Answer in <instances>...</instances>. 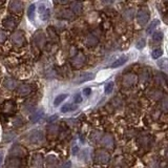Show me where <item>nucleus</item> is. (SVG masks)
I'll use <instances>...</instances> for the list:
<instances>
[{
    "instance_id": "f257e3e1",
    "label": "nucleus",
    "mask_w": 168,
    "mask_h": 168,
    "mask_svg": "<svg viewBox=\"0 0 168 168\" xmlns=\"http://www.w3.org/2000/svg\"><path fill=\"white\" fill-rule=\"evenodd\" d=\"M137 145L141 151L149 152L155 145V137L150 134L144 132V134L138 135L137 137Z\"/></svg>"
},
{
    "instance_id": "f03ea898",
    "label": "nucleus",
    "mask_w": 168,
    "mask_h": 168,
    "mask_svg": "<svg viewBox=\"0 0 168 168\" xmlns=\"http://www.w3.org/2000/svg\"><path fill=\"white\" fill-rule=\"evenodd\" d=\"M146 100L150 103H159L165 96V91L157 86H148L144 91Z\"/></svg>"
},
{
    "instance_id": "7ed1b4c3",
    "label": "nucleus",
    "mask_w": 168,
    "mask_h": 168,
    "mask_svg": "<svg viewBox=\"0 0 168 168\" xmlns=\"http://www.w3.org/2000/svg\"><path fill=\"white\" fill-rule=\"evenodd\" d=\"M150 19V12L149 8L143 5V7H139V10L136 14V20H137L138 25H140L141 27H143L144 25L147 24V22Z\"/></svg>"
},
{
    "instance_id": "20e7f679",
    "label": "nucleus",
    "mask_w": 168,
    "mask_h": 168,
    "mask_svg": "<svg viewBox=\"0 0 168 168\" xmlns=\"http://www.w3.org/2000/svg\"><path fill=\"white\" fill-rule=\"evenodd\" d=\"M152 81V85L157 86V87H160L162 89H168V78L166 75L162 74V73H155V75L151 78Z\"/></svg>"
},
{
    "instance_id": "39448f33",
    "label": "nucleus",
    "mask_w": 168,
    "mask_h": 168,
    "mask_svg": "<svg viewBox=\"0 0 168 168\" xmlns=\"http://www.w3.org/2000/svg\"><path fill=\"white\" fill-rule=\"evenodd\" d=\"M139 83V75L135 73H127L122 77V85L125 88H132Z\"/></svg>"
},
{
    "instance_id": "423d86ee",
    "label": "nucleus",
    "mask_w": 168,
    "mask_h": 168,
    "mask_svg": "<svg viewBox=\"0 0 168 168\" xmlns=\"http://www.w3.org/2000/svg\"><path fill=\"white\" fill-rule=\"evenodd\" d=\"M95 160L99 164H107L111 161V155H109L106 150H103V149L97 150L95 153Z\"/></svg>"
},
{
    "instance_id": "0eeeda50",
    "label": "nucleus",
    "mask_w": 168,
    "mask_h": 168,
    "mask_svg": "<svg viewBox=\"0 0 168 168\" xmlns=\"http://www.w3.org/2000/svg\"><path fill=\"white\" fill-rule=\"evenodd\" d=\"M151 78H152L151 71H150L149 68H143L140 73V76H139V81H140L142 84H144V85H147V84L150 83Z\"/></svg>"
},
{
    "instance_id": "6e6552de",
    "label": "nucleus",
    "mask_w": 168,
    "mask_h": 168,
    "mask_svg": "<svg viewBox=\"0 0 168 168\" xmlns=\"http://www.w3.org/2000/svg\"><path fill=\"white\" fill-rule=\"evenodd\" d=\"M43 139H44V137H43L42 131H40V130H32L30 134H28V140L32 143L38 144L43 141Z\"/></svg>"
},
{
    "instance_id": "1a4fd4ad",
    "label": "nucleus",
    "mask_w": 168,
    "mask_h": 168,
    "mask_svg": "<svg viewBox=\"0 0 168 168\" xmlns=\"http://www.w3.org/2000/svg\"><path fill=\"white\" fill-rule=\"evenodd\" d=\"M5 166L7 168H21L22 162L20 159L14 157V158H8L7 162H5Z\"/></svg>"
},
{
    "instance_id": "9d476101",
    "label": "nucleus",
    "mask_w": 168,
    "mask_h": 168,
    "mask_svg": "<svg viewBox=\"0 0 168 168\" xmlns=\"http://www.w3.org/2000/svg\"><path fill=\"white\" fill-rule=\"evenodd\" d=\"M100 143L102 144L104 147H106V148H112L115 145V140L111 135H105L101 139Z\"/></svg>"
},
{
    "instance_id": "9b49d317",
    "label": "nucleus",
    "mask_w": 168,
    "mask_h": 168,
    "mask_svg": "<svg viewBox=\"0 0 168 168\" xmlns=\"http://www.w3.org/2000/svg\"><path fill=\"white\" fill-rule=\"evenodd\" d=\"M12 40H13V42L15 43V44H17V45L24 44L25 39H24V35H23V32L17 31L16 33H14L13 36H12Z\"/></svg>"
},
{
    "instance_id": "f8f14e48",
    "label": "nucleus",
    "mask_w": 168,
    "mask_h": 168,
    "mask_svg": "<svg viewBox=\"0 0 168 168\" xmlns=\"http://www.w3.org/2000/svg\"><path fill=\"white\" fill-rule=\"evenodd\" d=\"M34 42L35 44L38 46L39 48L43 47V45L45 44V36L42 32H37L34 36Z\"/></svg>"
},
{
    "instance_id": "ddd939ff",
    "label": "nucleus",
    "mask_w": 168,
    "mask_h": 168,
    "mask_svg": "<svg viewBox=\"0 0 168 168\" xmlns=\"http://www.w3.org/2000/svg\"><path fill=\"white\" fill-rule=\"evenodd\" d=\"M84 63H85V56L82 53H79L76 55V57H74V59L72 60V64L75 67H81Z\"/></svg>"
},
{
    "instance_id": "4468645a",
    "label": "nucleus",
    "mask_w": 168,
    "mask_h": 168,
    "mask_svg": "<svg viewBox=\"0 0 168 168\" xmlns=\"http://www.w3.org/2000/svg\"><path fill=\"white\" fill-rule=\"evenodd\" d=\"M159 111L162 114L168 115V95H165L160 102H159Z\"/></svg>"
},
{
    "instance_id": "2eb2a0df",
    "label": "nucleus",
    "mask_w": 168,
    "mask_h": 168,
    "mask_svg": "<svg viewBox=\"0 0 168 168\" xmlns=\"http://www.w3.org/2000/svg\"><path fill=\"white\" fill-rule=\"evenodd\" d=\"M136 14H137L136 8L129 7V8H126V11L124 12L123 17H124V19H125L126 21H130V20H132L136 17Z\"/></svg>"
},
{
    "instance_id": "dca6fc26",
    "label": "nucleus",
    "mask_w": 168,
    "mask_h": 168,
    "mask_svg": "<svg viewBox=\"0 0 168 168\" xmlns=\"http://www.w3.org/2000/svg\"><path fill=\"white\" fill-rule=\"evenodd\" d=\"M23 3L21 1H18V0H14V1L10 2V10L12 12H15V13H18L22 10Z\"/></svg>"
},
{
    "instance_id": "f3484780",
    "label": "nucleus",
    "mask_w": 168,
    "mask_h": 168,
    "mask_svg": "<svg viewBox=\"0 0 168 168\" xmlns=\"http://www.w3.org/2000/svg\"><path fill=\"white\" fill-rule=\"evenodd\" d=\"M15 109V103L12 102V101H7L3 104V107H2V111L5 112V114H12Z\"/></svg>"
},
{
    "instance_id": "a211bd4d",
    "label": "nucleus",
    "mask_w": 168,
    "mask_h": 168,
    "mask_svg": "<svg viewBox=\"0 0 168 168\" xmlns=\"http://www.w3.org/2000/svg\"><path fill=\"white\" fill-rule=\"evenodd\" d=\"M3 85L4 87H7V89H15L17 87V81L13 78H7V79L4 80L3 82Z\"/></svg>"
},
{
    "instance_id": "6ab92c4d",
    "label": "nucleus",
    "mask_w": 168,
    "mask_h": 168,
    "mask_svg": "<svg viewBox=\"0 0 168 168\" xmlns=\"http://www.w3.org/2000/svg\"><path fill=\"white\" fill-rule=\"evenodd\" d=\"M94 78H95V75H94V74H91V73H86V74L82 75V76H80V77H79V79L75 80V83L80 84V83L85 82V81L92 80V79H94Z\"/></svg>"
},
{
    "instance_id": "aec40b11",
    "label": "nucleus",
    "mask_w": 168,
    "mask_h": 168,
    "mask_svg": "<svg viewBox=\"0 0 168 168\" xmlns=\"http://www.w3.org/2000/svg\"><path fill=\"white\" fill-rule=\"evenodd\" d=\"M31 91H32V87L28 84H22L18 88V94L20 96H27L28 94H31Z\"/></svg>"
},
{
    "instance_id": "412c9836",
    "label": "nucleus",
    "mask_w": 168,
    "mask_h": 168,
    "mask_svg": "<svg viewBox=\"0 0 168 168\" xmlns=\"http://www.w3.org/2000/svg\"><path fill=\"white\" fill-rule=\"evenodd\" d=\"M151 40L153 43H161V41L163 40V33L161 31H156L152 33V36H151Z\"/></svg>"
},
{
    "instance_id": "4be33fe9",
    "label": "nucleus",
    "mask_w": 168,
    "mask_h": 168,
    "mask_svg": "<svg viewBox=\"0 0 168 168\" xmlns=\"http://www.w3.org/2000/svg\"><path fill=\"white\" fill-rule=\"evenodd\" d=\"M127 62V57L123 56L121 58H119V59H117L114 63H111V68H117V67H120V66H122L123 64H125V63Z\"/></svg>"
},
{
    "instance_id": "5701e85b",
    "label": "nucleus",
    "mask_w": 168,
    "mask_h": 168,
    "mask_svg": "<svg viewBox=\"0 0 168 168\" xmlns=\"http://www.w3.org/2000/svg\"><path fill=\"white\" fill-rule=\"evenodd\" d=\"M25 149L22 148L21 146H15L13 149H12V155H14V157H17V156H19V157H23V156H25Z\"/></svg>"
},
{
    "instance_id": "b1692460",
    "label": "nucleus",
    "mask_w": 168,
    "mask_h": 168,
    "mask_svg": "<svg viewBox=\"0 0 168 168\" xmlns=\"http://www.w3.org/2000/svg\"><path fill=\"white\" fill-rule=\"evenodd\" d=\"M3 24L7 28H13L16 27L17 21L14 18H12V17H7V18L3 21Z\"/></svg>"
},
{
    "instance_id": "393cba45",
    "label": "nucleus",
    "mask_w": 168,
    "mask_h": 168,
    "mask_svg": "<svg viewBox=\"0 0 168 168\" xmlns=\"http://www.w3.org/2000/svg\"><path fill=\"white\" fill-rule=\"evenodd\" d=\"M98 42H99V39H98L97 36H95V35H89V36H87V39H86V43H87L89 46H95V45H97Z\"/></svg>"
},
{
    "instance_id": "a878e982",
    "label": "nucleus",
    "mask_w": 168,
    "mask_h": 168,
    "mask_svg": "<svg viewBox=\"0 0 168 168\" xmlns=\"http://www.w3.org/2000/svg\"><path fill=\"white\" fill-rule=\"evenodd\" d=\"M158 66L162 69V71L168 73V59H166V58H163V59L159 60V61H158Z\"/></svg>"
},
{
    "instance_id": "bb28decb",
    "label": "nucleus",
    "mask_w": 168,
    "mask_h": 168,
    "mask_svg": "<svg viewBox=\"0 0 168 168\" xmlns=\"http://www.w3.org/2000/svg\"><path fill=\"white\" fill-rule=\"evenodd\" d=\"M39 13H40V15H41L42 20H46V19H48V17H50V11H48L44 5H41V7H40Z\"/></svg>"
},
{
    "instance_id": "cd10ccee",
    "label": "nucleus",
    "mask_w": 168,
    "mask_h": 168,
    "mask_svg": "<svg viewBox=\"0 0 168 168\" xmlns=\"http://www.w3.org/2000/svg\"><path fill=\"white\" fill-rule=\"evenodd\" d=\"M43 115H44V111H43L42 109H39V111H37L33 116H32L31 121H32V122H34V123L37 122V121H39L40 119L43 117Z\"/></svg>"
},
{
    "instance_id": "c85d7f7f",
    "label": "nucleus",
    "mask_w": 168,
    "mask_h": 168,
    "mask_svg": "<svg viewBox=\"0 0 168 168\" xmlns=\"http://www.w3.org/2000/svg\"><path fill=\"white\" fill-rule=\"evenodd\" d=\"M160 23V21L159 20H152L151 23L148 25V27H147V34H152L153 31H155V28L158 27V24Z\"/></svg>"
},
{
    "instance_id": "c756f323",
    "label": "nucleus",
    "mask_w": 168,
    "mask_h": 168,
    "mask_svg": "<svg viewBox=\"0 0 168 168\" xmlns=\"http://www.w3.org/2000/svg\"><path fill=\"white\" fill-rule=\"evenodd\" d=\"M32 164H33V166H35V167L41 166V165H42V157H41V156H40V155H35Z\"/></svg>"
},
{
    "instance_id": "7c9ffc66",
    "label": "nucleus",
    "mask_w": 168,
    "mask_h": 168,
    "mask_svg": "<svg viewBox=\"0 0 168 168\" xmlns=\"http://www.w3.org/2000/svg\"><path fill=\"white\" fill-rule=\"evenodd\" d=\"M162 55H163V51H162L161 48H155V50L152 51V53H151L152 58H153V59H156V60L160 59V58L162 57Z\"/></svg>"
},
{
    "instance_id": "2f4dec72",
    "label": "nucleus",
    "mask_w": 168,
    "mask_h": 168,
    "mask_svg": "<svg viewBox=\"0 0 168 168\" xmlns=\"http://www.w3.org/2000/svg\"><path fill=\"white\" fill-rule=\"evenodd\" d=\"M77 105H73V104H65L64 106L61 108V111L64 114V112H68V111H75V109L77 108Z\"/></svg>"
},
{
    "instance_id": "473e14b6",
    "label": "nucleus",
    "mask_w": 168,
    "mask_h": 168,
    "mask_svg": "<svg viewBox=\"0 0 168 168\" xmlns=\"http://www.w3.org/2000/svg\"><path fill=\"white\" fill-rule=\"evenodd\" d=\"M66 98H67V95H59L58 97H56V99L54 101V105L55 106H58L60 103H62Z\"/></svg>"
},
{
    "instance_id": "72a5a7b5",
    "label": "nucleus",
    "mask_w": 168,
    "mask_h": 168,
    "mask_svg": "<svg viewBox=\"0 0 168 168\" xmlns=\"http://www.w3.org/2000/svg\"><path fill=\"white\" fill-rule=\"evenodd\" d=\"M35 7H35V4H31L30 7H28V10H27V16L31 20H33L34 17H35V10H36Z\"/></svg>"
},
{
    "instance_id": "f704fd0d",
    "label": "nucleus",
    "mask_w": 168,
    "mask_h": 168,
    "mask_svg": "<svg viewBox=\"0 0 168 168\" xmlns=\"http://www.w3.org/2000/svg\"><path fill=\"white\" fill-rule=\"evenodd\" d=\"M72 8H73V11L76 12V13H80V12L82 11V4L79 3V2H74V3L72 4Z\"/></svg>"
},
{
    "instance_id": "c9c22d12",
    "label": "nucleus",
    "mask_w": 168,
    "mask_h": 168,
    "mask_svg": "<svg viewBox=\"0 0 168 168\" xmlns=\"http://www.w3.org/2000/svg\"><path fill=\"white\" fill-rule=\"evenodd\" d=\"M112 89H114V83H112V82L107 83L106 86H105V92H106V94H111V92L112 91Z\"/></svg>"
},
{
    "instance_id": "e433bc0d",
    "label": "nucleus",
    "mask_w": 168,
    "mask_h": 168,
    "mask_svg": "<svg viewBox=\"0 0 168 168\" xmlns=\"http://www.w3.org/2000/svg\"><path fill=\"white\" fill-rule=\"evenodd\" d=\"M136 46H137V48H139V50H142V48L145 46V39H140L139 41L136 43Z\"/></svg>"
},
{
    "instance_id": "4c0bfd02",
    "label": "nucleus",
    "mask_w": 168,
    "mask_h": 168,
    "mask_svg": "<svg viewBox=\"0 0 168 168\" xmlns=\"http://www.w3.org/2000/svg\"><path fill=\"white\" fill-rule=\"evenodd\" d=\"M5 39H7V34H5L4 31L0 30V42H4Z\"/></svg>"
},
{
    "instance_id": "58836bf2",
    "label": "nucleus",
    "mask_w": 168,
    "mask_h": 168,
    "mask_svg": "<svg viewBox=\"0 0 168 168\" xmlns=\"http://www.w3.org/2000/svg\"><path fill=\"white\" fill-rule=\"evenodd\" d=\"M74 99H75V102H76V103H81V102H82V97H81V94H76V95H75V97H74Z\"/></svg>"
},
{
    "instance_id": "ea45409f",
    "label": "nucleus",
    "mask_w": 168,
    "mask_h": 168,
    "mask_svg": "<svg viewBox=\"0 0 168 168\" xmlns=\"http://www.w3.org/2000/svg\"><path fill=\"white\" fill-rule=\"evenodd\" d=\"M52 163L55 164V165L57 164V159L55 158V157H53V160H51V158H50V157L47 158V165H51Z\"/></svg>"
},
{
    "instance_id": "a19ab883",
    "label": "nucleus",
    "mask_w": 168,
    "mask_h": 168,
    "mask_svg": "<svg viewBox=\"0 0 168 168\" xmlns=\"http://www.w3.org/2000/svg\"><path fill=\"white\" fill-rule=\"evenodd\" d=\"M83 92H84V95H85L86 97H88V96L91 95V89L88 88V87H86V88L83 89Z\"/></svg>"
},
{
    "instance_id": "79ce46f5",
    "label": "nucleus",
    "mask_w": 168,
    "mask_h": 168,
    "mask_svg": "<svg viewBox=\"0 0 168 168\" xmlns=\"http://www.w3.org/2000/svg\"><path fill=\"white\" fill-rule=\"evenodd\" d=\"M164 158L168 161V146L164 149Z\"/></svg>"
},
{
    "instance_id": "37998d69",
    "label": "nucleus",
    "mask_w": 168,
    "mask_h": 168,
    "mask_svg": "<svg viewBox=\"0 0 168 168\" xmlns=\"http://www.w3.org/2000/svg\"><path fill=\"white\" fill-rule=\"evenodd\" d=\"M71 166H72L71 162H67V163H65L64 165H63V168H71Z\"/></svg>"
},
{
    "instance_id": "c03bdc74",
    "label": "nucleus",
    "mask_w": 168,
    "mask_h": 168,
    "mask_svg": "<svg viewBox=\"0 0 168 168\" xmlns=\"http://www.w3.org/2000/svg\"><path fill=\"white\" fill-rule=\"evenodd\" d=\"M55 119H57V116H52L51 119H48L47 120V122H52V121H54Z\"/></svg>"
},
{
    "instance_id": "a18cd8bd",
    "label": "nucleus",
    "mask_w": 168,
    "mask_h": 168,
    "mask_svg": "<svg viewBox=\"0 0 168 168\" xmlns=\"http://www.w3.org/2000/svg\"><path fill=\"white\" fill-rule=\"evenodd\" d=\"M2 159H3V156L0 155V167H1V163H2Z\"/></svg>"
},
{
    "instance_id": "49530a36",
    "label": "nucleus",
    "mask_w": 168,
    "mask_h": 168,
    "mask_svg": "<svg viewBox=\"0 0 168 168\" xmlns=\"http://www.w3.org/2000/svg\"><path fill=\"white\" fill-rule=\"evenodd\" d=\"M164 168H168V165H166V166H165Z\"/></svg>"
}]
</instances>
